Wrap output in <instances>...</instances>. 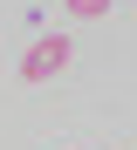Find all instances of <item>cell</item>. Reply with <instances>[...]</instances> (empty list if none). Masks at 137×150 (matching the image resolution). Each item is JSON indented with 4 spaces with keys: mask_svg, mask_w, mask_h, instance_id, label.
Segmentation results:
<instances>
[{
    "mask_svg": "<svg viewBox=\"0 0 137 150\" xmlns=\"http://www.w3.org/2000/svg\"><path fill=\"white\" fill-rule=\"evenodd\" d=\"M69 55H75V48H69L62 34H41V41L21 55V82H48V75H62V68H69Z\"/></svg>",
    "mask_w": 137,
    "mask_h": 150,
    "instance_id": "1",
    "label": "cell"
},
{
    "mask_svg": "<svg viewBox=\"0 0 137 150\" xmlns=\"http://www.w3.org/2000/svg\"><path fill=\"white\" fill-rule=\"evenodd\" d=\"M69 14H75V21H103V14H110V0H69Z\"/></svg>",
    "mask_w": 137,
    "mask_h": 150,
    "instance_id": "2",
    "label": "cell"
}]
</instances>
